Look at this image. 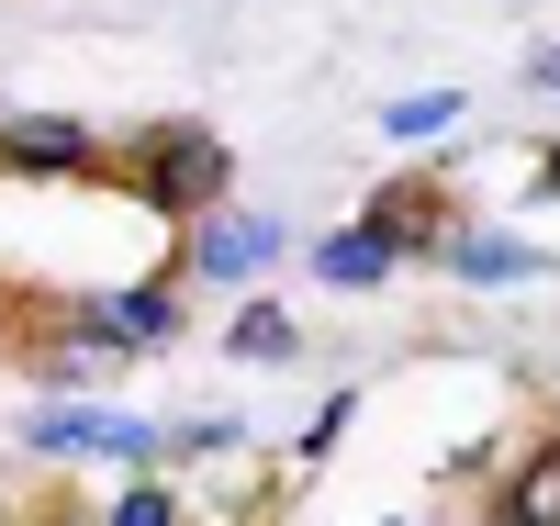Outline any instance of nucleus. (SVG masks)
<instances>
[{"label": "nucleus", "mask_w": 560, "mask_h": 526, "mask_svg": "<svg viewBox=\"0 0 560 526\" xmlns=\"http://www.w3.org/2000/svg\"><path fill=\"white\" fill-rule=\"evenodd\" d=\"M224 135H202V124H158L147 135V157H135V190H147L158 213H213V190H224Z\"/></svg>", "instance_id": "nucleus-1"}, {"label": "nucleus", "mask_w": 560, "mask_h": 526, "mask_svg": "<svg viewBox=\"0 0 560 526\" xmlns=\"http://www.w3.org/2000/svg\"><path fill=\"white\" fill-rule=\"evenodd\" d=\"M179 337V280H135V292H113L102 314L68 325V359H113V348H168Z\"/></svg>", "instance_id": "nucleus-2"}, {"label": "nucleus", "mask_w": 560, "mask_h": 526, "mask_svg": "<svg viewBox=\"0 0 560 526\" xmlns=\"http://www.w3.org/2000/svg\"><path fill=\"white\" fill-rule=\"evenodd\" d=\"M23 437H34V448H68V459H158V425H135V414H79V404H45Z\"/></svg>", "instance_id": "nucleus-3"}, {"label": "nucleus", "mask_w": 560, "mask_h": 526, "mask_svg": "<svg viewBox=\"0 0 560 526\" xmlns=\"http://www.w3.org/2000/svg\"><path fill=\"white\" fill-rule=\"evenodd\" d=\"M280 258V224L269 213H236V224H191V269L202 280H258Z\"/></svg>", "instance_id": "nucleus-4"}, {"label": "nucleus", "mask_w": 560, "mask_h": 526, "mask_svg": "<svg viewBox=\"0 0 560 526\" xmlns=\"http://www.w3.org/2000/svg\"><path fill=\"white\" fill-rule=\"evenodd\" d=\"M102 147H90V124L68 113H23V124H0V168H90Z\"/></svg>", "instance_id": "nucleus-5"}, {"label": "nucleus", "mask_w": 560, "mask_h": 526, "mask_svg": "<svg viewBox=\"0 0 560 526\" xmlns=\"http://www.w3.org/2000/svg\"><path fill=\"white\" fill-rule=\"evenodd\" d=\"M493 526H560V437L516 459V482H504V515Z\"/></svg>", "instance_id": "nucleus-6"}, {"label": "nucleus", "mask_w": 560, "mask_h": 526, "mask_svg": "<svg viewBox=\"0 0 560 526\" xmlns=\"http://www.w3.org/2000/svg\"><path fill=\"white\" fill-rule=\"evenodd\" d=\"M448 269H459V280H538L549 258L527 247V235H459V247H448Z\"/></svg>", "instance_id": "nucleus-7"}, {"label": "nucleus", "mask_w": 560, "mask_h": 526, "mask_svg": "<svg viewBox=\"0 0 560 526\" xmlns=\"http://www.w3.org/2000/svg\"><path fill=\"white\" fill-rule=\"evenodd\" d=\"M314 269H325V280H348V292H359V280H393V247H382V235L359 224V235H325V247H314Z\"/></svg>", "instance_id": "nucleus-8"}, {"label": "nucleus", "mask_w": 560, "mask_h": 526, "mask_svg": "<svg viewBox=\"0 0 560 526\" xmlns=\"http://www.w3.org/2000/svg\"><path fill=\"white\" fill-rule=\"evenodd\" d=\"M448 124H459V90H415V102H393V113H382L393 147H427V135H448Z\"/></svg>", "instance_id": "nucleus-9"}, {"label": "nucleus", "mask_w": 560, "mask_h": 526, "mask_svg": "<svg viewBox=\"0 0 560 526\" xmlns=\"http://www.w3.org/2000/svg\"><path fill=\"white\" fill-rule=\"evenodd\" d=\"M236 348H247V359H292V314L247 303V314H236Z\"/></svg>", "instance_id": "nucleus-10"}, {"label": "nucleus", "mask_w": 560, "mask_h": 526, "mask_svg": "<svg viewBox=\"0 0 560 526\" xmlns=\"http://www.w3.org/2000/svg\"><path fill=\"white\" fill-rule=\"evenodd\" d=\"M168 515H179V504H168L158 482H124V504H113V526H168Z\"/></svg>", "instance_id": "nucleus-11"}, {"label": "nucleus", "mask_w": 560, "mask_h": 526, "mask_svg": "<svg viewBox=\"0 0 560 526\" xmlns=\"http://www.w3.org/2000/svg\"><path fill=\"white\" fill-rule=\"evenodd\" d=\"M337 437H348V393H337V404H325V414L303 425V459H325V448H337Z\"/></svg>", "instance_id": "nucleus-12"}, {"label": "nucleus", "mask_w": 560, "mask_h": 526, "mask_svg": "<svg viewBox=\"0 0 560 526\" xmlns=\"http://www.w3.org/2000/svg\"><path fill=\"white\" fill-rule=\"evenodd\" d=\"M527 79H538V90H560V45H538V57H527Z\"/></svg>", "instance_id": "nucleus-13"}, {"label": "nucleus", "mask_w": 560, "mask_h": 526, "mask_svg": "<svg viewBox=\"0 0 560 526\" xmlns=\"http://www.w3.org/2000/svg\"><path fill=\"white\" fill-rule=\"evenodd\" d=\"M549 179H560V157H549Z\"/></svg>", "instance_id": "nucleus-14"}]
</instances>
